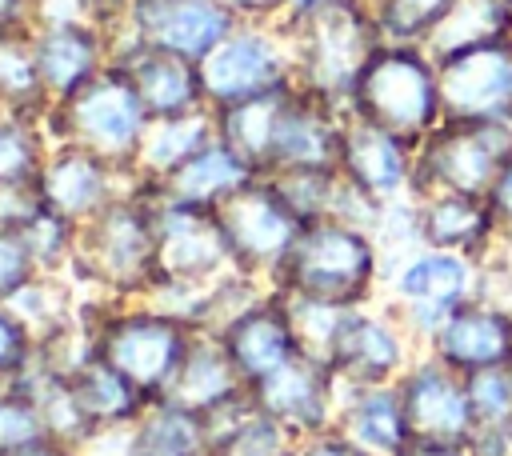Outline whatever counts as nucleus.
I'll use <instances>...</instances> for the list:
<instances>
[{
    "label": "nucleus",
    "mask_w": 512,
    "mask_h": 456,
    "mask_svg": "<svg viewBox=\"0 0 512 456\" xmlns=\"http://www.w3.org/2000/svg\"><path fill=\"white\" fill-rule=\"evenodd\" d=\"M36 276H40V268H36L28 244L20 240V232L0 224V304H8L16 292H24Z\"/></svg>",
    "instance_id": "obj_42"
},
{
    "label": "nucleus",
    "mask_w": 512,
    "mask_h": 456,
    "mask_svg": "<svg viewBox=\"0 0 512 456\" xmlns=\"http://www.w3.org/2000/svg\"><path fill=\"white\" fill-rule=\"evenodd\" d=\"M464 380H468L476 432H508L512 428V364L484 368Z\"/></svg>",
    "instance_id": "obj_38"
},
{
    "label": "nucleus",
    "mask_w": 512,
    "mask_h": 456,
    "mask_svg": "<svg viewBox=\"0 0 512 456\" xmlns=\"http://www.w3.org/2000/svg\"><path fill=\"white\" fill-rule=\"evenodd\" d=\"M328 4H348V0H284V16H296V12H316V8H328Z\"/></svg>",
    "instance_id": "obj_50"
},
{
    "label": "nucleus",
    "mask_w": 512,
    "mask_h": 456,
    "mask_svg": "<svg viewBox=\"0 0 512 456\" xmlns=\"http://www.w3.org/2000/svg\"><path fill=\"white\" fill-rule=\"evenodd\" d=\"M412 168H416V144L344 112V136H340L344 180H352L372 200L388 204L412 196Z\"/></svg>",
    "instance_id": "obj_21"
},
{
    "label": "nucleus",
    "mask_w": 512,
    "mask_h": 456,
    "mask_svg": "<svg viewBox=\"0 0 512 456\" xmlns=\"http://www.w3.org/2000/svg\"><path fill=\"white\" fill-rule=\"evenodd\" d=\"M20 240L28 244L36 268L44 276H64L72 264V248H76V224L56 216L52 208H40L36 216H28L24 224H16Z\"/></svg>",
    "instance_id": "obj_36"
},
{
    "label": "nucleus",
    "mask_w": 512,
    "mask_h": 456,
    "mask_svg": "<svg viewBox=\"0 0 512 456\" xmlns=\"http://www.w3.org/2000/svg\"><path fill=\"white\" fill-rule=\"evenodd\" d=\"M28 4H36V8H40V4H48V0H28Z\"/></svg>",
    "instance_id": "obj_51"
},
{
    "label": "nucleus",
    "mask_w": 512,
    "mask_h": 456,
    "mask_svg": "<svg viewBox=\"0 0 512 456\" xmlns=\"http://www.w3.org/2000/svg\"><path fill=\"white\" fill-rule=\"evenodd\" d=\"M32 24H36V4H28V0H0V32L32 28Z\"/></svg>",
    "instance_id": "obj_47"
},
{
    "label": "nucleus",
    "mask_w": 512,
    "mask_h": 456,
    "mask_svg": "<svg viewBox=\"0 0 512 456\" xmlns=\"http://www.w3.org/2000/svg\"><path fill=\"white\" fill-rule=\"evenodd\" d=\"M216 340L224 344L232 368L240 372L244 388L272 376L276 368H284L288 360L300 356V340H296V328H292V312H288V300L280 292H264L252 308H244L236 320H228Z\"/></svg>",
    "instance_id": "obj_20"
},
{
    "label": "nucleus",
    "mask_w": 512,
    "mask_h": 456,
    "mask_svg": "<svg viewBox=\"0 0 512 456\" xmlns=\"http://www.w3.org/2000/svg\"><path fill=\"white\" fill-rule=\"evenodd\" d=\"M292 60H296V88L320 96L324 104L348 108V96L372 60V52L384 44V32L364 0L328 4L316 12L280 16Z\"/></svg>",
    "instance_id": "obj_4"
},
{
    "label": "nucleus",
    "mask_w": 512,
    "mask_h": 456,
    "mask_svg": "<svg viewBox=\"0 0 512 456\" xmlns=\"http://www.w3.org/2000/svg\"><path fill=\"white\" fill-rule=\"evenodd\" d=\"M400 456H472L464 444H436V440H412Z\"/></svg>",
    "instance_id": "obj_48"
},
{
    "label": "nucleus",
    "mask_w": 512,
    "mask_h": 456,
    "mask_svg": "<svg viewBox=\"0 0 512 456\" xmlns=\"http://www.w3.org/2000/svg\"><path fill=\"white\" fill-rule=\"evenodd\" d=\"M236 24L240 16L220 0H132L124 24L112 32V52L144 44L200 64Z\"/></svg>",
    "instance_id": "obj_12"
},
{
    "label": "nucleus",
    "mask_w": 512,
    "mask_h": 456,
    "mask_svg": "<svg viewBox=\"0 0 512 456\" xmlns=\"http://www.w3.org/2000/svg\"><path fill=\"white\" fill-rule=\"evenodd\" d=\"M200 88H204V104L212 112L256 100L264 92L276 88H292L296 84V60H292V40L284 32L280 20L268 24H252L240 20L200 64Z\"/></svg>",
    "instance_id": "obj_9"
},
{
    "label": "nucleus",
    "mask_w": 512,
    "mask_h": 456,
    "mask_svg": "<svg viewBox=\"0 0 512 456\" xmlns=\"http://www.w3.org/2000/svg\"><path fill=\"white\" fill-rule=\"evenodd\" d=\"M420 356L404 324L388 304H368V308H348L340 320V332L328 352V368L344 388H380L396 384L408 364Z\"/></svg>",
    "instance_id": "obj_13"
},
{
    "label": "nucleus",
    "mask_w": 512,
    "mask_h": 456,
    "mask_svg": "<svg viewBox=\"0 0 512 456\" xmlns=\"http://www.w3.org/2000/svg\"><path fill=\"white\" fill-rule=\"evenodd\" d=\"M248 396L260 416L276 420L296 440H312V436L336 428L340 380L328 364H320L304 352L296 360H288L284 368H276L272 376L248 384Z\"/></svg>",
    "instance_id": "obj_14"
},
{
    "label": "nucleus",
    "mask_w": 512,
    "mask_h": 456,
    "mask_svg": "<svg viewBox=\"0 0 512 456\" xmlns=\"http://www.w3.org/2000/svg\"><path fill=\"white\" fill-rule=\"evenodd\" d=\"M292 88H276V92H264L256 100H244V104H232V108L212 112L216 116V136L232 152H240L260 176L268 172L272 140H276V128H280V116H284V104H288Z\"/></svg>",
    "instance_id": "obj_30"
},
{
    "label": "nucleus",
    "mask_w": 512,
    "mask_h": 456,
    "mask_svg": "<svg viewBox=\"0 0 512 456\" xmlns=\"http://www.w3.org/2000/svg\"><path fill=\"white\" fill-rule=\"evenodd\" d=\"M208 140H216V116L212 108L188 112V116H160L148 124L140 152L132 160V176L144 188L164 184L176 168H184Z\"/></svg>",
    "instance_id": "obj_27"
},
{
    "label": "nucleus",
    "mask_w": 512,
    "mask_h": 456,
    "mask_svg": "<svg viewBox=\"0 0 512 456\" xmlns=\"http://www.w3.org/2000/svg\"><path fill=\"white\" fill-rule=\"evenodd\" d=\"M32 360H36V336L8 304H0V388L16 384L32 368Z\"/></svg>",
    "instance_id": "obj_41"
},
{
    "label": "nucleus",
    "mask_w": 512,
    "mask_h": 456,
    "mask_svg": "<svg viewBox=\"0 0 512 456\" xmlns=\"http://www.w3.org/2000/svg\"><path fill=\"white\" fill-rule=\"evenodd\" d=\"M512 40V0H452V8L432 24L420 48L440 64L448 56Z\"/></svg>",
    "instance_id": "obj_29"
},
{
    "label": "nucleus",
    "mask_w": 512,
    "mask_h": 456,
    "mask_svg": "<svg viewBox=\"0 0 512 456\" xmlns=\"http://www.w3.org/2000/svg\"><path fill=\"white\" fill-rule=\"evenodd\" d=\"M12 456H76V448L60 444V440H36V444H28V448H20Z\"/></svg>",
    "instance_id": "obj_49"
},
{
    "label": "nucleus",
    "mask_w": 512,
    "mask_h": 456,
    "mask_svg": "<svg viewBox=\"0 0 512 456\" xmlns=\"http://www.w3.org/2000/svg\"><path fill=\"white\" fill-rule=\"evenodd\" d=\"M300 456H364V452H360L344 432L328 428V432H320V436L304 440V444H300Z\"/></svg>",
    "instance_id": "obj_45"
},
{
    "label": "nucleus",
    "mask_w": 512,
    "mask_h": 456,
    "mask_svg": "<svg viewBox=\"0 0 512 456\" xmlns=\"http://www.w3.org/2000/svg\"><path fill=\"white\" fill-rule=\"evenodd\" d=\"M348 116L368 120L408 144H420L444 124L440 108V68L420 44L384 40L372 60L364 64L352 96Z\"/></svg>",
    "instance_id": "obj_5"
},
{
    "label": "nucleus",
    "mask_w": 512,
    "mask_h": 456,
    "mask_svg": "<svg viewBox=\"0 0 512 456\" xmlns=\"http://www.w3.org/2000/svg\"><path fill=\"white\" fill-rule=\"evenodd\" d=\"M420 212V236L424 248L460 252L484 264L492 244L500 240V220L488 204V196H460V192H428L412 196Z\"/></svg>",
    "instance_id": "obj_24"
},
{
    "label": "nucleus",
    "mask_w": 512,
    "mask_h": 456,
    "mask_svg": "<svg viewBox=\"0 0 512 456\" xmlns=\"http://www.w3.org/2000/svg\"><path fill=\"white\" fill-rule=\"evenodd\" d=\"M220 232L228 240L232 252V268L240 276L252 280H272V272L284 264V256L292 252L304 220L296 216V208L284 200V192L276 188L272 176H256L244 188H236L232 196H224L216 208Z\"/></svg>",
    "instance_id": "obj_10"
},
{
    "label": "nucleus",
    "mask_w": 512,
    "mask_h": 456,
    "mask_svg": "<svg viewBox=\"0 0 512 456\" xmlns=\"http://www.w3.org/2000/svg\"><path fill=\"white\" fill-rule=\"evenodd\" d=\"M508 440H512V428H508Z\"/></svg>",
    "instance_id": "obj_52"
},
{
    "label": "nucleus",
    "mask_w": 512,
    "mask_h": 456,
    "mask_svg": "<svg viewBox=\"0 0 512 456\" xmlns=\"http://www.w3.org/2000/svg\"><path fill=\"white\" fill-rule=\"evenodd\" d=\"M488 204L500 220V232H512V152H508V160H504V168H500V176L488 192Z\"/></svg>",
    "instance_id": "obj_44"
},
{
    "label": "nucleus",
    "mask_w": 512,
    "mask_h": 456,
    "mask_svg": "<svg viewBox=\"0 0 512 456\" xmlns=\"http://www.w3.org/2000/svg\"><path fill=\"white\" fill-rule=\"evenodd\" d=\"M140 440L148 456H204L208 420L172 400H152L140 412Z\"/></svg>",
    "instance_id": "obj_33"
},
{
    "label": "nucleus",
    "mask_w": 512,
    "mask_h": 456,
    "mask_svg": "<svg viewBox=\"0 0 512 456\" xmlns=\"http://www.w3.org/2000/svg\"><path fill=\"white\" fill-rule=\"evenodd\" d=\"M424 352H432L460 376L512 364V316L476 296L444 320V328L432 336Z\"/></svg>",
    "instance_id": "obj_22"
},
{
    "label": "nucleus",
    "mask_w": 512,
    "mask_h": 456,
    "mask_svg": "<svg viewBox=\"0 0 512 456\" xmlns=\"http://www.w3.org/2000/svg\"><path fill=\"white\" fill-rule=\"evenodd\" d=\"M384 268L372 232L352 228L344 220H308L272 272L268 288L296 300H316L332 308H368L380 300Z\"/></svg>",
    "instance_id": "obj_1"
},
{
    "label": "nucleus",
    "mask_w": 512,
    "mask_h": 456,
    "mask_svg": "<svg viewBox=\"0 0 512 456\" xmlns=\"http://www.w3.org/2000/svg\"><path fill=\"white\" fill-rule=\"evenodd\" d=\"M512 152V124H456L444 120L416 144L412 196L460 192L488 196Z\"/></svg>",
    "instance_id": "obj_11"
},
{
    "label": "nucleus",
    "mask_w": 512,
    "mask_h": 456,
    "mask_svg": "<svg viewBox=\"0 0 512 456\" xmlns=\"http://www.w3.org/2000/svg\"><path fill=\"white\" fill-rule=\"evenodd\" d=\"M32 48H36V72H40L48 108L112 64V36L84 16L36 20Z\"/></svg>",
    "instance_id": "obj_18"
},
{
    "label": "nucleus",
    "mask_w": 512,
    "mask_h": 456,
    "mask_svg": "<svg viewBox=\"0 0 512 456\" xmlns=\"http://www.w3.org/2000/svg\"><path fill=\"white\" fill-rule=\"evenodd\" d=\"M72 380V392L88 416L92 428H104V424H128V420H140V412L152 404L128 376H120L112 364H104L96 352L68 376Z\"/></svg>",
    "instance_id": "obj_31"
},
{
    "label": "nucleus",
    "mask_w": 512,
    "mask_h": 456,
    "mask_svg": "<svg viewBox=\"0 0 512 456\" xmlns=\"http://www.w3.org/2000/svg\"><path fill=\"white\" fill-rule=\"evenodd\" d=\"M276 188L284 192V200L296 208V216L308 224V220H324L332 212V196H336V184H340V168L332 172H280L272 176Z\"/></svg>",
    "instance_id": "obj_40"
},
{
    "label": "nucleus",
    "mask_w": 512,
    "mask_h": 456,
    "mask_svg": "<svg viewBox=\"0 0 512 456\" xmlns=\"http://www.w3.org/2000/svg\"><path fill=\"white\" fill-rule=\"evenodd\" d=\"M8 308L28 324V332L36 336V344H44L48 336L64 332L80 316V304L72 300V288L64 284V276H44V272L24 292H16L8 300Z\"/></svg>",
    "instance_id": "obj_34"
},
{
    "label": "nucleus",
    "mask_w": 512,
    "mask_h": 456,
    "mask_svg": "<svg viewBox=\"0 0 512 456\" xmlns=\"http://www.w3.org/2000/svg\"><path fill=\"white\" fill-rule=\"evenodd\" d=\"M336 432H344L364 456H400L412 444L400 388L396 384H380V388H344L340 384Z\"/></svg>",
    "instance_id": "obj_25"
},
{
    "label": "nucleus",
    "mask_w": 512,
    "mask_h": 456,
    "mask_svg": "<svg viewBox=\"0 0 512 456\" xmlns=\"http://www.w3.org/2000/svg\"><path fill=\"white\" fill-rule=\"evenodd\" d=\"M76 456H148L144 452V440H140V420L92 428L76 444Z\"/></svg>",
    "instance_id": "obj_43"
},
{
    "label": "nucleus",
    "mask_w": 512,
    "mask_h": 456,
    "mask_svg": "<svg viewBox=\"0 0 512 456\" xmlns=\"http://www.w3.org/2000/svg\"><path fill=\"white\" fill-rule=\"evenodd\" d=\"M220 4H228L240 20H252V24H268L284 16V0H220Z\"/></svg>",
    "instance_id": "obj_46"
},
{
    "label": "nucleus",
    "mask_w": 512,
    "mask_h": 456,
    "mask_svg": "<svg viewBox=\"0 0 512 456\" xmlns=\"http://www.w3.org/2000/svg\"><path fill=\"white\" fill-rule=\"evenodd\" d=\"M48 156V136L44 124L20 112L0 108V184L36 176Z\"/></svg>",
    "instance_id": "obj_35"
},
{
    "label": "nucleus",
    "mask_w": 512,
    "mask_h": 456,
    "mask_svg": "<svg viewBox=\"0 0 512 456\" xmlns=\"http://www.w3.org/2000/svg\"><path fill=\"white\" fill-rule=\"evenodd\" d=\"M436 68L444 120L512 124V40L448 56Z\"/></svg>",
    "instance_id": "obj_15"
},
{
    "label": "nucleus",
    "mask_w": 512,
    "mask_h": 456,
    "mask_svg": "<svg viewBox=\"0 0 512 456\" xmlns=\"http://www.w3.org/2000/svg\"><path fill=\"white\" fill-rule=\"evenodd\" d=\"M148 124L152 116L120 64H108L104 72H96L88 84H80L72 96L56 100L44 112L48 144L84 148L120 172H132Z\"/></svg>",
    "instance_id": "obj_6"
},
{
    "label": "nucleus",
    "mask_w": 512,
    "mask_h": 456,
    "mask_svg": "<svg viewBox=\"0 0 512 456\" xmlns=\"http://www.w3.org/2000/svg\"><path fill=\"white\" fill-rule=\"evenodd\" d=\"M340 136H344V108L324 104L320 96H312L304 88H292L264 176L340 168Z\"/></svg>",
    "instance_id": "obj_19"
},
{
    "label": "nucleus",
    "mask_w": 512,
    "mask_h": 456,
    "mask_svg": "<svg viewBox=\"0 0 512 456\" xmlns=\"http://www.w3.org/2000/svg\"><path fill=\"white\" fill-rule=\"evenodd\" d=\"M32 28H8V32H0V108L20 112V116H32V120L44 124L48 96H44V84H40V72H36Z\"/></svg>",
    "instance_id": "obj_32"
},
{
    "label": "nucleus",
    "mask_w": 512,
    "mask_h": 456,
    "mask_svg": "<svg viewBox=\"0 0 512 456\" xmlns=\"http://www.w3.org/2000/svg\"><path fill=\"white\" fill-rule=\"evenodd\" d=\"M68 276L108 300H148L156 276L152 192L136 184L92 220L76 224Z\"/></svg>",
    "instance_id": "obj_3"
},
{
    "label": "nucleus",
    "mask_w": 512,
    "mask_h": 456,
    "mask_svg": "<svg viewBox=\"0 0 512 456\" xmlns=\"http://www.w3.org/2000/svg\"><path fill=\"white\" fill-rule=\"evenodd\" d=\"M80 320L88 324L92 352L112 364L120 376H128L148 400H160L188 356L196 328L152 304V300H108L96 296L80 304Z\"/></svg>",
    "instance_id": "obj_2"
},
{
    "label": "nucleus",
    "mask_w": 512,
    "mask_h": 456,
    "mask_svg": "<svg viewBox=\"0 0 512 456\" xmlns=\"http://www.w3.org/2000/svg\"><path fill=\"white\" fill-rule=\"evenodd\" d=\"M400 404L412 428V440H436V444H472L476 416L468 400V380L440 364L432 352H420L408 372L396 380Z\"/></svg>",
    "instance_id": "obj_16"
},
{
    "label": "nucleus",
    "mask_w": 512,
    "mask_h": 456,
    "mask_svg": "<svg viewBox=\"0 0 512 456\" xmlns=\"http://www.w3.org/2000/svg\"><path fill=\"white\" fill-rule=\"evenodd\" d=\"M244 392L248 388H244L240 372L232 368L224 344L216 336H208V332H196L188 356L180 360V368H176V376H172V384H168V392L160 400H172V404H180L188 412L208 416V412L232 404Z\"/></svg>",
    "instance_id": "obj_26"
},
{
    "label": "nucleus",
    "mask_w": 512,
    "mask_h": 456,
    "mask_svg": "<svg viewBox=\"0 0 512 456\" xmlns=\"http://www.w3.org/2000/svg\"><path fill=\"white\" fill-rule=\"evenodd\" d=\"M112 64H120L128 72V80L136 84L144 108L152 120L160 116H188L208 108L204 104V88H200V72L192 60L160 52V48H144V44H128L112 52Z\"/></svg>",
    "instance_id": "obj_23"
},
{
    "label": "nucleus",
    "mask_w": 512,
    "mask_h": 456,
    "mask_svg": "<svg viewBox=\"0 0 512 456\" xmlns=\"http://www.w3.org/2000/svg\"><path fill=\"white\" fill-rule=\"evenodd\" d=\"M380 296L396 312L412 344L424 352L432 336L444 328V320L460 304L480 296V260L460 256V252L420 248L384 276Z\"/></svg>",
    "instance_id": "obj_8"
},
{
    "label": "nucleus",
    "mask_w": 512,
    "mask_h": 456,
    "mask_svg": "<svg viewBox=\"0 0 512 456\" xmlns=\"http://www.w3.org/2000/svg\"><path fill=\"white\" fill-rule=\"evenodd\" d=\"M300 444L304 440H296L292 432H284L276 420L260 416L256 404H252V412L244 416V424L236 432H228L224 440H216L208 456H300Z\"/></svg>",
    "instance_id": "obj_37"
},
{
    "label": "nucleus",
    "mask_w": 512,
    "mask_h": 456,
    "mask_svg": "<svg viewBox=\"0 0 512 456\" xmlns=\"http://www.w3.org/2000/svg\"><path fill=\"white\" fill-rule=\"evenodd\" d=\"M36 184H40L44 204L56 216H64L72 224H84L96 212H104L112 200L132 192L136 176L112 168L108 160H100V156H92L84 148L48 144V156H44V164L36 172Z\"/></svg>",
    "instance_id": "obj_17"
},
{
    "label": "nucleus",
    "mask_w": 512,
    "mask_h": 456,
    "mask_svg": "<svg viewBox=\"0 0 512 456\" xmlns=\"http://www.w3.org/2000/svg\"><path fill=\"white\" fill-rule=\"evenodd\" d=\"M204 456H208V452H204Z\"/></svg>",
    "instance_id": "obj_53"
},
{
    "label": "nucleus",
    "mask_w": 512,
    "mask_h": 456,
    "mask_svg": "<svg viewBox=\"0 0 512 456\" xmlns=\"http://www.w3.org/2000/svg\"><path fill=\"white\" fill-rule=\"evenodd\" d=\"M260 172L240 156L232 152L220 136L208 140L184 168H176L164 184H156L152 192L164 196V200H176V204H200V208H216L224 196H232L236 188H244L248 180H256Z\"/></svg>",
    "instance_id": "obj_28"
},
{
    "label": "nucleus",
    "mask_w": 512,
    "mask_h": 456,
    "mask_svg": "<svg viewBox=\"0 0 512 456\" xmlns=\"http://www.w3.org/2000/svg\"><path fill=\"white\" fill-rule=\"evenodd\" d=\"M36 440H48L36 400L20 384H4L0 388V456H12Z\"/></svg>",
    "instance_id": "obj_39"
},
{
    "label": "nucleus",
    "mask_w": 512,
    "mask_h": 456,
    "mask_svg": "<svg viewBox=\"0 0 512 456\" xmlns=\"http://www.w3.org/2000/svg\"><path fill=\"white\" fill-rule=\"evenodd\" d=\"M152 236H156V276L148 300L176 316H184V308L204 288L236 272L212 208L176 204L152 192Z\"/></svg>",
    "instance_id": "obj_7"
}]
</instances>
